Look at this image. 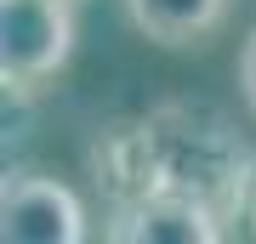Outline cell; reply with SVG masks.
<instances>
[{
	"instance_id": "8992f818",
	"label": "cell",
	"mask_w": 256,
	"mask_h": 244,
	"mask_svg": "<svg viewBox=\"0 0 256 244\" xmlns=\"http://www.w3.org/2000/svg\"><path fill=\"white\" fill-rule=\"evenodd\" d=\"M239 97H245V108L256 114V28L245 34V45H239Z\"/></svg>"
},
{
	"instance_id": "5b68a950",
	"label": "cell",
	"mask_w": 256,
	"mask_h": 244,
	"mask_svg": "<svg viewBox=\"0 0 256 244\" xmlns=\"http://www.w3.org/2000/svg\"><path fill=\"white\" fill-rule=\"evenodd\" d=\"M126 17L142 40L165 45V51H188L222 28L228 0H126Z\"/></svg>"
},
{
	"instance_id": "3957f363",
	"label": "cell",
	"mask_w": 256,
	"mask_h": 244,
	"mask_svg": "<svg viewBox=\"0 0 256 244\" xmlns=\"http://www.w3.org/2000/svg\"><path fill=\"white\" fill-rule=\"evenodd\" d=\"M0 239L6 244H80L86 205L46 171H6L0 176Z\"/></svg>"
},
{
	"instance_id": "6da1fadb",
	"label": "cell",
	"mask_w": 256,
	"mask_h": 244,
	"mask_svg": "<svg viewBox=\"0 0 256 244\" xmlns=\"http://www.w3.org/2000/svg\"><path fill=\"white\" fill-rule=\"evenodd\" d=\"M92 171L108 205L165 193V199H200L222 222H234L250 205L256 154L222 108L165 97L102 131V142L92 148Z\"/></svg>"
},
{
	"instance_id": "7a4b0ae2",
	"label": "cell",
	"mask_w": 256,
	"mask_h": 244,
	"mask_svg": "<svg viewBox=\"0 0 256 244\" xmlns=\"http://www.w3.org/2000/svg\"><path fill=\"white\" fill-rule=\"evenodd\" d=\"M74 6L68 0H0V80L6 97H28L68 68Z\"/></svg>"
},
{
	"instance_id": "52a82bcc",
	"label": "cell",
	"mask_w": 256,
	"mask_h": 244,
	"mask_svg": "<svg viewBox=\"0 0 256 244\" xmlns=\"http://www.w3.org/2000/svg\"><path fill=\"white\" fill-rule=\"evenodd\" d=\"M245 222H250V233H256V182H250V205H245Z\"/></svg>"
},
{
	"instance_id": "277c9868",
	"label": "cell",
	"mask_w": 256,
	"mask_h": 244,
	"mask_svg": "<svg viewBox=\"0 0 256 244\" xmlns=\"http://www.w3.org/2000/svg\"><path fill=\"white\" fill-rule=\"evenodd\" d=\"M114 244H216L228 233V222L216 216L200 199H165V193H148V199H126L108 210V227H102Z\"/></svg>"
}]
</instances>
